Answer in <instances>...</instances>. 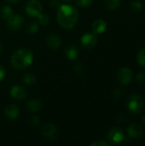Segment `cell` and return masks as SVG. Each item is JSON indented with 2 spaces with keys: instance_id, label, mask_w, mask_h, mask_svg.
Wrapping results in <instances>:
<instances>
[{
  "instance_id": "6da1fadb",
  "label": "cell",
  "mask_w": 145,
  "mask_h": 146,
  "mask_svg": "<svg viewBox=\"0 0 145 146\" xmlns=\"http://www.w3.org/2000/svg\"><path fill=\"white\" fill-rule=\"evenodd\" d=\"M57 21L59 25L65 29L73 28L79 19L78 10L72 5L62 4L57 10Z\"/></svg>"
},
{
  "instance_id": "7a4b0ae2",
  "label": "cell",
  "mask_w": 145,
  "mask_h": 146,
  "mask_svg": "<svg viewBox=\"0 0 145 146\" xmlns=\"http://www.w3.org/2000/svg\"><path fill=\"white\" fill-rule=\"evenodd\" d=\"M33 61V55L27 49H19L11 56V65L15 69H23L30 66Z\"/></svg>"
},
{
  "instance_id": "3957f363",
  "label": "cell",
  "mask_w": 145,
  "mask_h": 146,
  "mask_svg": "<svg viewBox=\"0 0 145 146\" xmlns=\"http://www.w3.org/2000/svg\"><path fill=\"white\" fill-rule=\"evenodd\" d=\"M126 105L128 110L135 115L141 114L144 111L145 107L143 98L138 94H131L127 98Z\"/></svg>"
},
{
  "instance_id": "277c9868",
  "label": "cell",
  "mask_w": 145,
  "mask_h": 146,
  "mask_svg": "<svg viewBox=\"0 0 145 146\" xmlns=\"http://www.w3.org/2000/svg\"><path fill=\"white\" fill-rule=\"evenodd\" d=\"M108 139L110 142V144L113 145L121 144L125 139V134L123 130L118 127H112L108 133Z\"/></svg>"
},
{
  "instance_id": "5b68a950",
  "label": "cell",
  "mask_w": 145,
  "mask_h": 146,
  "mask_svg": "<svg viewBox=\"0 0 145 146\" xmlns=\"http://www.w3.org/2000/svg\"><path fill=\"white\" fill-rule=\"evenodd\" d=\"M25 9L31 17H38L42 13V5L38 0H29L25 6Z\"/></svg>"
},
{
  "instance_id": "8992f818",
  "label": "cell",
  "mask_w": 145,
  "mask_h": 146,
  "mask_svg": "<svg viewBox=\"0 0 145 146\" xmlns=\"http://www.w3.org/2000/svg\"><path fill=\"white\" fill-rule=\"evenodd\" d=\"M97 43V38L94 33H86L81 37V39H80L81 46L86 50H91V49L94 48L96 46Z\"/></svg>"
},
{
  "instance_id": "52a82bcc",
  "label": "cell",
  "mask_w": 145,
  "mask_h": 146,
  "mask_svg": "<svg viewBox=\"0 0 145 146\" xmlns=\"http://www.w3.org/2000/svg\"><path fill=\"white\" fill-rule=\"evenodd\" d=\"M133 78V73L129 68H122L117 74V80L121 85H128L132 82Z\"/></svg>"
},
{
  "instance_id": "ba28073f",
  "label": "cell",
  "mask_w": 145,
  "mask_h": 146,
  "mask_svg": "<svg viewBox=\"0 0 145 146\" xmlns=\"http://www.w3.org/2000/svg\"><path fill=\"white\" fill-rule=\"evenodd\" d=\"M42 133L43 135L49 140H54L56 139L58 135V129L56 127L51 123L45 124L42 127Z\"/></svg>"
},
{
  "instance_id": "9c48e42d",
  "label": "cell",
  "mask_w": 145,
  "mask_h": 146,
  "mask_svg": "<svg viewBox=\"0 0 145 146\" xmlns=\"http://www.w3.org/2000/svg\"><path fill=\"white\" fill-rule=\"evenodd\" d=\"M27 90L21 86H15L10 89V95L16 100H22L27 96Z\"/></svg>"
},
{
  "instance_id": "30bf717a",
  "label": "cell",
  "mask_w": 145,
  "mask_h": 146,
  "mask_svg": "<svg viewBox=\"0 0 145 146\" xmlns=\"http://www.w3.org/2000/svg\"><path fill=\"white\" fill-rule=\"evenodd\" d=\"M23 22H24L23 17L19 14H15L14 16L9 21H7V27L10 30L16 31V30L20 29V27H21Z\"/></svg>"
},
{
  "instance_id": "8fae6325",
  "label": "cell",
  "mask_w": 145,
  "mask_h": 146,
  "mask_svg": "<svg viewBox=\"0 0 145 146\" xmlns=\"http://www.w3.org/2000/svg\"><path fill=\"white\" fill-rule=\"evenodd\" d=\"M143 127L138 123H132L127 128V133L132 139H139L143 135Z\"/></svg>"
},
{
  "instance_id": "7c38bea8",
  "label": "cell",
  "mask_w": 145,
  "mask_h": 146,
  "mask_svg": "<svg viewBox=\"0 0 145 146\" xmlns=\"http://www.w3.org/2000/svg\"><path fill=\"white\" fill-rule=\"evenodd\" d=\"M46 44H47V45L50 49L56 50V49H58L61 46L62 39H61V38L58 35L51 33V34H49L46 37Z\"/></svg>"
},
{
  "instance_id": "4fadbf2b",
  "label": "cell",
  "mask_w": 145,
  "mask_h": 146,
  "mask_svg": "<svg viewBox=\"0 0 145 146\" xmlns=\"http://www.w3.org/2000/svg\"><path fill=\"white\" fill-rule=\"evenodd\" d=\"M107 28V23L103 19H97L92 23V32L95 34H101L103 33L106 31Z\"/></svg>"
},
{
  "instance_id": "5bb4252c",
  "label": "cell",
  "mask_w": 145,
  "mask_h": 146,
  "mask_svg": "<svg viewBox=\"0 0 145 146\" xmlns=\"http://www.w3.org/2000/svg\"><path fill=\"white\" fill-rule=\"evenodd\" d=\"M19 115V109L16 105L10 104L4 110V115L9 120H15Z\"/></svg>"
},
{
  "instance_id": "9a60e30c",
  "label": "cell",
  "mask_w": 145,
  "mask_h": 146,
  "mask_svg": "<svg viewBox=\"0 0 145 146\" xmlns=\"http://www.w3.org/2000/svg\"><path fill=\"white\" fill-rule=\"evenodd\" d=\"M65 56L69 60H76L79 56V50L78 49L73 46V45H70L68 46L65 49Z\"/></svg>"
},
{
  "instance_id": "2e32d148",
  "label": "cell",
  "mask_w": 145,
  "mask_h": 146,
  "mask_svg": "<svg viewBox=\"0 0 145 146\" xmlns=\"http://www.w3.org/2000/svg\"><path fill=\"white\" fill-rule=\"evenodd\" d=\"M41 107H42V104L38 99H31L27 103V109L32 113L39 111L41 110Z\"/></svg>"
},
{
  "instance_id": "e0dca14e",
  "label": "cell",
  "mask_w": 145,
  "mask_h": 146,
  "mask_svg": "<svg viewBox=\"0 0 145 146\" xmlns=\"http://www.w3.org/2000/svg\"><path fill=\"white\" fill-rule=\"evenodd\" d=\"M14 12L12 10V9L9 6H4L3 7V9H1V15L2 17L5 20V21H9L13 16H14Z\"/></svg>"
},
{
  "instance_id": "ac0fdd59",
  "label": "cell",
  "mask_w": 145,
  "mask_h": 146,
  "mask_svg": "<svg viewBox=\"0 0 145 146\" xmlns=\"http://www.w3.org/2000/svg\"><path fill=\"white\" fill-rule=\"evenodd\" d=\"M106 7L110 10H115L121 5V0H105Z\"/></svg>"
},
{
  "instance_id": "d6986e66",
  "label": "cell",
  "mask_w": 145,
  "mask_h": 146,
  "mask_svg": "<svg viewBox=\"0 0 145 146\" xmlns=\"http://www.w3.org/2000/svg\"><path fill=\"white\" fill-rule=\"evenodd\" d=\"M38 31V25L35 22H31L26 27V32L30 34L36 33Z\"/></svg>"
},
{
  "instance_id": "ffe728a7",
  "label": "cell",
  "mask_w": 145,
  "mask_h": 146,
  "mask_svg": "<svg viewBox=\"0 0 145 146\" xmlns=\"http://www.w3.org/2000/svg\"><path fill=\"white\" fill-rule=\"evenodd\" d=\"M130 8L134 12H139L143 9V3L140 1H138V0L132 1L131 3V4H130Z\"/></svg>"
},
{
  "instance_id": "44dd1931",
  "label": "cell",
  "mask_w": 145,
  "mask_h": 146,
  "mask_svg": "<svg viewBox=\"0 0 145 146\" xmlns=\"http://www.w3.org/2000/svg\"><path fill=\"white\" fill-rule=\"evenodd\" d=\"M137 58H138V64L141 67H144L145 68V48H143L142 50H139Z\"/></svg>"
},
{
  "instance_id": "7402d4cb",
  "label": "cell",
  "mask_w": 145,
  "mask_h": 146,
  "mask_svg": "<svg viewBox=\"0 0 145 146\" xmlns=\"http://www.w3.org/2000/svg\"><path fill=\"white\" fill-rule=\"evenodd\" d=\"M23 81L26 83V84H28V85H32L33 84L35 81H36V78L33 74H26L24 76H23Z\"/></svg>"
},
{
  "instance_id": "603a6c76",
  "label": "cell",
  "mask_w": 145,
  "mask_h": 146,
  "mask_svg": "<svg viewBox=\"0 0 145 146\" xmlns=\"http://www.w3.org/2000/svg\"><path fill=\"white\" fill-rule=\"evenodd\" d=\"M38 21H39V23H41L43 26L47 25V24L49 23V21H50L49 16H48L46 14H43V13H41V14L38 16Z\"/></svg>"
},
{
  "instance_id": "cb8c5ba5",
  "label": "cell",
  "mask_w": 145,
  "mask_h": 146,
  "mask_svg": "<svg viewBox=\"0 0 145 146\" xmlns=\"http://www.w3.org/2000/svg\"><path fill=\"white\" fill-rule=\"evenodd\" d=\"M76 4L80 8H86L91 4L92 0H75Z\"/></svg>"
},
{
  "instance_id": "d4e9b609",
  "label": "cell",
  "mask_w": 145,
  "mask_h": 146,
  "mask_svg": "<svg viewBox=\"0 0 145 146\" xmlns=\"http://www.w3.org/2000/svg\"><path fill=\"white\" fill-rule=\"evenodd\" d=\"M137 81L138 84L143 85L145 83V73L144 72H140L138 73V74L137 75Z\"/></svg>"
},
{
  "instance_id": "484cf974",
  "label": "cell",
  "mask_w": 145,
  "mask_h": 146,
  "mask_svg": "<svg viewBox=\"0 0 145 146\" xmlns=\"http://www.w3.org/2000/svg\"><path fill=\"white\" fill-rule=\"evenodd\" d=\"M110 145H111L110 143H108V142H105V141H103V140H98V141L93 142L91 145V146H109Z\"/></svg>"
},
{
  "instance_id": "4316f807",
  "label": "cell",
  "mask_w": 145,
  "mask_h": 146,
  "mask_svg": "<svg viewBox=\"0 0 145 146\" xmlns=\"http://www.w3.org/2000/svg\"><path fill=\"white\" fill-rule=\"evenodd\" d=\"M30 121H31L32 125H33V126H35V127H38V126H39V124H40V119H39L38 116H32V117L31 118Z\"/></svg>"
},
{
  "instance_id": "83f0119b",
  "label": "cell",
  "mask_w": 145,
  "mask_h": 146,
  "mask_svg": "<svg viewBox=\"0 0 145 146\" xmlns=\"http://www.w3.org/2000/svg\"><path fill=\"white\" fill-rule=\"evenodd\" d=\"M123 95V91L120 88H116L115 91H114V97L116 98V99H119L120 98H121Z\"/></svg>"
},
{
  "instance_id": "f1b7e54d",
  "label": "cell",
  "mask_w": 145,
  "mask_h": 146,
  "mask_svg": "<svg viewBox=\"0 0 145 146\" xmlns=\"http://www.w3.org/2000/svg\"><path fill=\"white\" fill-rule=\"evenodd\" d=\"M74 71L77 74H81L84 71V67L82 66L81 63H78L75 67H74Z\"/></svg>"
},
{
  "instance_id": "f546056e",
  "label": "cell",
  "mask_w": 145,
  "mask_h": 146,
  "mask_svg": "<svg viewBox=\"0 0 145 146\" xmlns=\"http://www.w3.org/2000/svg\"><path fill=\"white\" fill-rule=\"evenodd\" d=\"M5 76V69L3 68V66L0 65V80H2Z\"/></svg>"
},
{
  "instance_id": "4dcf8cb0",
  "label": "cell",
  "mask_w": 145,
  "mask_h": 146,
  "mask_svg": "<svg viewBox=\"0 0 145 146\" xmlns=\"http://www.w3.org/2000/svg\"><path fill=\"white\" fill-rule=\"evenodd\" d=\"M50 5H51V7H53V8L57 7V6L59 5V2H58V0H51V2H50Z\"/></svg>"
},
{
  "instance_id": "1f68e13d",
  "label": "cell",
  "mask_w": 145,
  "mask_h": 146,
  "mask_svg": "<svg viewBox=\"0 0 145 146\" xmlns=\"http://www.w3.org/2000/svg\"><path fill=\"white\" fill-rule=\"evenodd\" d=\"M5 1H7V2H9V3H17V2L20 1V0H5Z\"/></svg>"
},
{
  "instance_id": "d6a6232c",
  "label": "cell",
  "mask_w": 145,
  "mask_h": 146,
  "mask_svg": "<svg viewBox=\"0 0 145 146\" xmlns=\"http://www.w3.org/2000/svg\"><path fill=\"white\" fill-rule=\"evenodd\" d=\"M142 121L145 124V115H143V117H142Z\"/></svg>"
},
{
  "instance_id": "836d02e7",
  "label": "cell",
  "mask_w": 145,
  "mask_h": 146,
  "mask_svg": "<svg viewBox=\"0 0 145 146\" xmlns=\"http://www.w3.org/2000/svg\"><path fill=\"white\" fill-rule=\"evenodd\" d=\"M2 49H3V48H2V44H0V54H1V52H2Z\"/></svg>"
},
{
  "instance_id": "e575fe53",
  "label": "cell",
  "mask_w": 145,
  "mask_h": 146,
  "mask_svg": "<svg viewBox=\"0 0 145 146\" xmlns=\"http://www.w3.org/2000/svg\"><path fill=\"white\" fill-rule=\"evenodd\" d=\"M64 1H66V2H69V1H73V0H64Z\"/></svg>"
}]
</instances>
